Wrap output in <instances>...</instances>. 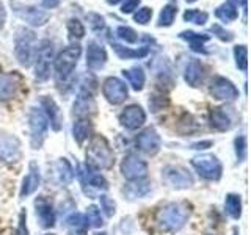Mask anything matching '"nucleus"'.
<instances>
[{
    "mask_svg": "<svg viewBox=\"0 0 251 235\" xmlns=\"http://www.w3.org/2000/svg\"><path fill=\"white\" fill-rule=\"evenodd\" d=\"M188 216H190V206L187 202H170L159 209L155 221L165 232H177L185 226Z\"/></svg>",
    "mask_w": 251,
    "mask_h": 235,
    "instance_id": "1",
    "label": "nucleus"
},
{
    "mask_svg": "<svg viewBox=\"0 0 251 235\" xmlns=\"http://www.w3.org/2000/svg\"><path fill=\"white\" fill-rule=\"evenodd\" d=\"M115 163V155L108 141L102 135H93L86 149V166L94 169H108Z\"/></svg>",
    "mask_w": 251,
    "mask_h": 235,
    "instance_id": "2",
    "label": "nucleus"
},
{
    "mask_svg": "<svg viewBox=\"0 0 251 235\" xmlns=\"http://www.w3.org/2000/svg\"><path fill=\"white\" fill-rule=\"evenodd\" d=\"M35 43H36V35L33 31L25 27L18 28L14 36V53L22 66L28 68L33 65L35 55H36Z\"/></svg>",
    "mask_w": 251,
    "mask_h": 235,
    "instance_id": "3",
    "label": "nucleus"
},
{
    "mask_svg": "<svg viewBox=\"0 0 251 235\" xmlns=\"http://www.w3.org/2000/svg\"><path fill=\"white\" fill-rule=\"evenodd\" d=\"M80 55H82V47L78 44H71L65 47V49L55 57L53 68H55V74H57L58 80H66V78L73 74Z\"/></svg>",
    "mask_w": 251,
    "mask_h": 235,
    "instance_id": "4",
    "label": "nucleus"
},
{
    "mask_svg": "<svg viewBox=\"0 0 251 235\" xmlns=\"http://www.w3.org/2000/svg\"><path fill=\"white\" fill-rule=\"evenodd\" d=\"M28 127H30V141H31V147L39 149L43 146L46 135H47V129H49V119L44 115L41 108H30L28 113Z\"/></svg>",
    "mask_w": 251,
    "mask_h": 235,
    "instance_id": "5",
    "label": "nucleus"
},
{
    "mask_svg": "<svg viewBox=\"0 0 251 235\" xmlns=\"http://www.w3.org/2000/svg\"><path fill=\"white\" fill-rule=\"evenodd\" d=\"M53 58V44L49 39H43L36 46V55H35V77L38 80H47L50 75V63Z\"/></svg>",
    "mask_w": 251,
    "mask_h": 235,
    "instance_id": "6",
    "label": "nucleus"
},
{
    "mask_svg": "<svg viewBox=\"0 0 251 235\" xmlns=\"http://www.w3.org/2000/svg\"><path fill=\"white\" fill-rule=\"evenodd\" d=\"M192 166L202 179H207V180H218L222 177V172H223V166H222V163H220V160L215 155H210V154L195 157L192 160Z\"/></svg>",
    "mask_w": 251,
    "mask_h": 235,
    "instance_id": "7",
    "label": "nucleus"
},
{
    "mask_svg": "<svg viewBox=\"0 0 251 235\" xmlns=\"http://www.w3.org/2000/svg\"><path fill=\"white\" fill-rule=\"evenodd\" d=\"M162 179L163 182L176 190H185L193 185V176L182 166L176 164H168L162 169Z\"/></svg>",
    "mask_w": 251,
    "mask_h": 235,
    "instance_id": "8",
    "label": "nucleus"
},
{
    "mask_svg": "<svg viewBox=\"0 0 251 235\" xmlns=\"http://www.w3.org/2000/svg\"><path fill=\"white\" fill-rule=\"evenodd\" d=\"M11 6L19 19L25 21L27 24H30V25H33V27H41L49 21V13L44 10H39L36 6L21 5L18 2H11Z\"/></svg>",
    "mask_w": 251,
    "mask_h": 235,
    "instance_id": "9",
    "label": "nucleus"
},
{
    "mask_svg": "<svg viewBox=\"0 0 251 235\" xmlns=\"http://www.w3.org/2000/svg\"><path fill=\"white\" fill-rule=\"evenodd\" d=\"M102 94L112 105H120L127 99V85L118 77H108L102 83Z\"/></svg>",
    "mask_w": 251,
    "mask_h": 235,
    "instance_id": "10",
    "label": "nucleus"
},
{
    "mask_svg": "<svg viewBox=\"0 0 251 235\" xmlns=\"http://www.w3.org/2000/svg\"><path fill=\"white\" fill-rule=\"evenodd\" d=\"M22 157L21 141L14 135L0 133V160L5 163H16Z\"/></svg>",
    "mask_w": 251,
    "mask_h": 235,
    "instance_id": "11",
    "label": "nucleus"
},
{
    "mask_svg": "<svg viewBox=\"0 0 251 235\" xmlns=\"http://www.w3.org/2000/svg\"><path fill=\"white\" fill-rule=\"evenodd\" d=\"M121 174L127 180H143L148 176V163L137 155H127L121 163Z\"/></svg>",
    "mask_w": 251,
    "mask_h": 235,
    "instance_id": "12",
    "label": "nucleus"
},
{
    "mask_svg": "<svg viewBox=\"0 0 251 235\" xmlns=\"http://www.w3.org/2000/svg\"><path fill=\"white\" fill-rule=\"evenodd\" d=\"M210 94L214 96L217 100H225V102H231L239 97V90L235 88V85L227 80L226 77H215L212 80L210 85Z\"/></svg>",
    "mask_w": 251,
    "mask_h": 235,
    "instance_id": "13",
    "label": "nucleus"
},
{
    "mask_svg": "<svg viewBox=\"0 0 251 235\" xmlns=\"http://www.w3.org/2000/svg\"><path fill=\"white\" fill-rule=\"evenodd\" d=\"M135 144L141 152H145L148 155H155L162 147V140L154 127H149L137 137Z\"/></svg>",
    "mask_w": 251,
    "mask_h": 235,
    "instance_id": "14",
    "label": "nucleus"
},
{
    "mask_svg": "<svg viewBox=\"0 0 251 235\" xmlns=\"http://www.w3.org/2000/svg\"><path fill=\"white\" fill-rule=\"evenodd\" d=\"M120 122L127 130H137L146 122V113L140 105H129L121 112Z\"/></svg>",
    "mask_w": 251,
    "mask_h": 235,
    "instance_id": "15",
    "label": "nucleus"
},
{
    "mask_svg": "<svg viewBox=\"0 0 251 235\" xmlns=\"http://www.w3.org/2000/svg\"><path fill=\"white\" fill-rule=\"evenodd\" d=\"M22 82L18 72H0V100H8L16 96Z\"/></svg>",
    "mask_w": 251,
    "mask_h": 235,
    "instance_id": "16",
    "label": "nucleus"
},
{
    "mask_svg": "<svg viewBox=\"0 0 251 235\" xmlns=\"http://www.w3.org/2000/svg\"><path fill=\"white\" fill-rule=\"evenodd\" d=\"M107 63V52L99 43L90 41L86 46V66L93 70H99Z\"/></svg>",
    "mask_w": 251,
    "mask_h": 235,
    "instance_id": "17",
    "label": "nucleus"
},
{
    "mask_svg": "<svg viewBox=\"0 0 251 235\" xmlns=\"http://www.w3.org/2000/svg\"><path fill=\"white\" fill-rule=\"evenodd\" d=\"M232 108H226V107H215L210 110V124L212 127L220 130V132H226L229 130L234 125V116H232Z\"/></svg>",
    "mask_w": 251,
    "mask_h": 235,
    "instance_id": "18",
    "label": "nucleus"
},
{
    "mask_svg": "<svg viewBox=\"0 0 251 235\" xmlns=\"http://www.w3.org/2000/svg\"><path fill=\"white\" fill-rule=\"evenodd\" d=\"M35 210L36 216L39 219V224L43 227H52L55 224V215H53V207L52 202L46 198V196H39L35 199Z\"/></svg>",
    "mask_w": 251,
    "mask_h": 235,
    "instance_id": "19",
    "label": "nucleus"
},
{
    "mask_svg": "<svg viewBox=\"0 0 251 235\" xmlns=\"http://www.w3.org/2000/svg\"><path fill=\"white\" fill-rule=\"evenodd\" d=\"M41 182V174H39V168L35 162H30L28 164V172L27 176L22 180V187H21V198H27L31 193H35Z\"/></svg>",
    "mask_w": 251,
    "mask_h": 235,
    "instance_id": "20",
    "label": "nucleus"
},
{
    "mask_svg": "<svg viewBox=\"0 0 251 235\" xmlns=\"http://www.w3.org/2000/svg\"><path fill=\"white\" fill-rule=\"evenodd\" d=\"M41 107H43V112L47 116V119L50 121V125L55 132H58L61 129V122H63V116H61V110L57 105L52 97H47L43 96L41 97Z\"/></svg>",
    "mask_w": 251,
    "mask_h": 235,
    "instance_id": "21",
    "label": "nucleus"
},
{
    "mask_svg": "<svg viewBox=\"0 0 251 235\" xmlns=\"http://www.w3.org/2000/svg\"><path fill=\"white\" fill-rule=\"evenodd\" d=\"M52 176L58 185H69L74 179V171L68 160L60 159L52 164Z\"/></svg>",
    "mask_w": 251,
    "mask_h": 235,
    "instance_id": "22",
    "label": "nucleus"
},
{
    "mask_svg": "<svg viewBox=\"0 0 251 235\" xmlns=\"http://www.w3.org/2000/svg\"><path fill=\"white\" fill-rule=\"evenodd\" d=\"M96 112V104L93 100V94L80 91L77 100L74 102V115L78 118V119H85L88 115H93Z\"/></svg>",
    "mask_w": 251,
    "mask_h": 235,
    "instance_id": "23",
    "label": "nucleus"
},
{
    "mask_svg": "<svg viewBox=\"0 0 251 235\" xmlns=\"http://www.w3.org/2000/svg\"><path fill=\"white\" fill-rule=\"evenodd\" d=\"M202 75L204 72H202V65L200 60H192L188 63L184 72V78L188 85L193 86V88L200 86V83L202 82Z\"/></svg>",
    "mask_w": 251,
    "mask_h": 235,
    "instance_id": "24",
    "label": "nucleus"
},
{
    "mask_svg": "<svg viewBox=\"0 0 251 235\" xmlns=\"http://www.w3.org/2000/svg\"><path fill=\"white\" fill-rule=\"evenodd\" d=\"M123 75L126 77V80L129 82V85L132 86L135 91H141L145 86V82H146V75H145V70L138 68V66H133L127 70H123Z\"/></svg>",
    "mask_w": 251,
    "mask_h": 235,
    "instance_id": "25",
    "label": "nucleus"
},
{
    "mask_svg": "<svg viewBox=\"0 0 251 235\" xmlns=\"http://www.w3.org/2000/svg\"><path fill=\"white\" fill-rule=\"evenodd\" d=\"M112 47L113 50L116 52V55L121 60H133V58H145L146 55L149 53L148 47H141V49H130V47H124L118 43L112 41Z\"/></svg>",
    "mask_w": 251,
    "mask_h": 235,
    "instance_id": "26",
    "label": "nucleus"
},
{
    "mask_svg": "<svg viewBox=\"0 0 251 235\" xmlns=\"http://www.w3.org/2000/svg\"><path fill=\"white\" fill-rule=\"evenodd\" d=\"M182 39H185V41L190 44V49L195 50V52H202L206 53V50H204V43H207L210 36L206 35V33H195V31H182V33L179 35Z\"/></svg>",
    "mask_w": 251,
    "mask_h": 235,
    "instance_id": "27",
    "label": "nucleus"
},
{
    "mask_svg": "<svg viewBox=\"0 0 251 235\" xmlns=\"http://www.w3.org/2000/svg\"><path fill=\"white\" fill-rule=\"evenodd\" d=\"M149 191H151V185L148 182H143V180H130V184L124 187V194L127 196L129 199L143 198Z\"/></svg>",
    "mask_w": 251,
    "mask_h": 235,
    "instance_id": "28",
    "label": "nucleus"
},
{
    "mask_svg": "<svg viewBox=\"0 0 251 235\" xmlns=\"http://www.w3.org/2000/svg\"><path fill=\"white\" fill-rule=\"evenodd\" d=\"M93 133V125L88 119H77L73 125V135L78 144H83L85 140H88Z\"/></svg>",
    "mask_w": 251,
    "mask_h": 235,
    "instance_id": "29",
    "label": "nucleus"
},
{
    "mask_svg": "<svg viewBox=\"0 0 251 235\" xmlns=\"http://www.w3.org/2000/svg\"><path fill=\"white\" fill-rule=\"evenodd\" d=\"M86 219L80 213H73L66 219L69 235H86Z\"/></svg>",
    "mask_w": 251,
    "mask_h": 235,
    "instance_id": "30",
    "label": "nucleus"
},
{
    "mask_svg": "<svg viewBox=\"0 0 251 235\" xmlns=\"http://www.w3.org/2000/svg\"><path fill=\"white\" fill-rule=\"evenodd\" d=\"M225 209L226 213L234 219H239L242 215V199L239 194L229 193L225 199Z\"/></svg>",
    "mask_w": 251,
    "mask_h": 235,
    "instance_id": "31",
    "label": "nucleus"
},
{
    "mask_svg": "<svg viewBox=\"0 0 251 235\" xmlns=\"http://www.w3.org/2000/svg\"><path fill=\"white\" fill-rule=\"evenodd\" d=\"M215 16H217L220 21L229 24V22H234L235 19L239 18V10H237V6H234L229 2H226V3L220 5L217 8V10H215Z\"/></svg>",
    "mask_w": 251,
    "mask_h": 235,
    "instance_id": "32",
    "label": "nucleus"
},
{
    "mask_svg": "<svg viewBox=\"0 0 251 235\" xmlns=\"http://www.w3.org/2000/svg\"><path fill=\"white\" fill-rule=\"evenodd\" d=\"M176 16H177V6L176 5H173V3L165 5L162 8V11H160L157 25H159V27H170V25H173V22H175Z\"/></svg>",
    "mask_w": 251,
    "mask_h": 235,
    "instance_id": "33",
    "label": "nucleus"
},
{
    "mask_svg": "<svg viewBox=\"0 0 251 235\" xmlns=\"http://www.w3.org/2000/svg\"><path fill=\"white\" fill-rule=\"evenodd\" d=\"M68 33H69V38L73 39V41H78V39H82L85 36V27L83 24L78 21V19H69L68 24Z\"/></svg>",
    "mask_w": 251,
    "mask_h": 235,
    "instance_id": "34",
    "label": "nucleus"
},
{
    "mask_svg": "<svg viewBox=\"0 0 251 235\" xmlns=\"http://www.w3.org/2000/svg\"><path fill=\"white\" fill-rule=\"evenodd\" d=\"M234 58H235V65L240 70L245 72L247 68H248V50H247V46H235L234 47Z\"/></svg>",
    "mask_w": 251,
    "mask_h": 235,
    "instance_id": "35",
    "label": "nucleus"
},
{
    "mask_svg": "<svg viewBox=\"0 0 251 235\" xmlns=\"http://www.w3.org/2000/svg\"><path fill=\"white\" fill-rule=\"evenodd\" d=\"M209 19V14L201 10H187L184 13V21L185 22H193L196 25H204Z\"/></svg>",
    "mask_w": 251,
    "mask_h": 235,
    "instance_id": "36",
    "label": "nucleus"
},
{
    "mask_svg": "<svg viewBox=\"0 0 251 235\" xmlns=\"http://www.w3.org/2000/svg\"><path fill=\"white\" fill-rule=\"evenodd\" d=\"M116 36L124 41L126 44H135L138 41V33L133 28L130 27H126V25H121L116 28Z\"/></svg>",
    "mask_w": 251,
    "mask_h": 235,
    "instance_id": "37",
    "label": "nucleus"
},
{
    "mask_svg": "<svg viewBox=\"0 0 251 235\" xmlns=\"http://www.w3.org/2000/svg\"><path fill=\"white\" fill-rule=\"evenodd\" d=\"M86 180L94 188H100V190H107L108 188V182L105 180V177L100 176L99 172L91 171V168H88V171H86Z\"/></svg>",
    "mask_w": 251,
    "mask_h": 235,
    "instance_id": "38",
    "label": "nucleus"
},
{
    "mask_svg": "<svg viewBox=\"0 0 251 235\" xmlns=\"http://www.w3.org/2000/svg\"><path fill=\"white\" fill-rule=\"evenodd\" d=\"M86 223H88L91 227H96V229L104 224L102 216H100V210L96 206H90L86 209Z\"/></svg>",
    "mask_w": 251,
    "mask_h": 235,
    "instance_id": "39",
    "label": "nucleus"
},
{
    "mask_svg": "<svg viewBox=\"0 0 251 235\" xmlns=\"http://www.w3.org/2000/svg\"><path fill=\"white\" fill-rule=\"evenodd\" d=\"M151 19H152V8H149V6L140 8V10L133 14V21H135L137 24H140V25H146Z\"/></svg>",
    "mask_w": 251,
    "mask_h": 235,
    "instance_id": "40",
    "label": "nucleus"
},
{
    "mask_svg": "<svg viewBox=\"0 0 251 235\" xmlns=\"http://www.w3.org/2000/svg\"><path fill=\"white\" fill-rule=\"evenodd\" d=\"M86 21H88L91 30H94V31H99V30H102L105 27L104 18H102V16L98 14V13H88V14H86Z\"/></svg>",
    "mask_w": 251,
    "mask_h": 235,
    "instance_id": "41",
    "label": "nucleus"
},
{
    "mask_svg": "<svg viewBox=\"0 0 251 235\" xmlns=\"http://www.w3.org/2000/svg\"><path fill=\"white\" fill-rule=\"evenodd\" d=\"M210 30L214 31V35L218 39H222V41H225V43H231L232 39H234V33H232V31H227L226 28H223L222 25H220V24H214Z\"/></svg>",
    "mask_w": 251,
    "mask_h": 235,
    "instance_id": "42",
    "label": "nucleus"
},
{
    "mask_svg": "<svg viewBox=\"0 0 251 235\" xmlns=\"http://www.w3.org/2000/svg\"><path fill=\"white\" fill-rule=\"evenodd\" d=\"M99 201H100V207H102V210L105 212V215L107 216H113L115 215V212H116V204H115V201L113 199H110L108 196H100L99 198Z\"/></svg>",
    "mask_w": 251,
    "mask_h": 235,
    "instance_id": "43",
    "label": "nucleus"
},
{
    "mask_svg": "<svg viewBox=\"0 0 251 235\" xmlns=\"http://www.w3.org/2000/svg\"><path fill=\"white\" fill-rule=\"evenodd\" d=\"M168 105V97H165L163 94H159V96H152L149 99V108L152 110V112H159L163 107Z\"/></svg>",
    "mask_w": 251,
    "mask_h": 235,
    "instance_id": "44",
    "label": "nucleus"
},
{
    "mask_svg": "<svg viewBox=\"0 0 251 235\" xmlns=\"http://www.w3.org/2000/svg\"><path fill=\"white\" fill-rule=\"evenodd\" d=\"M235 154H237V159L240 162L245 160V157H247V138L245 137L235 138Z\"/></svg>",
    "mask_w": 251,
    "mask_h": 235,
    "instance_id": "45",
    "label": "nucleus"
},
{
    "mask_svg": "<svg viewBox=\"0 0 251 235\" xmlns=\"http://www.w3.org/2000/svg\"><path fill=\"white\" fill-rule=\"evenodd\" d=\"M138 5H140V0H126L121 6V13L124 14H130L135 10H138Z\"/></svg>",
    "mask_w": 251,
    "mask_h": 235,
    "instance_id": "46",
    "label": "nucleus"
},
{
    "mask_svg": "<svg viewBox=\"0 0 251 235\" xmlns=\"http://www.w3.org/2000/svg\"><path fill=\"white\" fill-rule=\"evenodd\" d=\"M5 22H6V10H5V5L0 2V30L5 27Z\"/></svg>",
    "mask_w": 251,
    "mask_h": 235,
    "instance_id": "47",
    "label": "nucleus"
},
{
    "mask_svg": "<svg viewBox=\"0 0 251 235\" xmlns=\"http://www.w3.org/2000/svg\"><path fill=\"white\" fill-rule=\"evenodd\" d=\"M60 2H61V0H41V5L44 8H49V10H52V8L58 6Z\"/></svg>",
    "mask_w": 251,
    "mask_h": 235,
    "instance_id": "48",
    "label": "nucleus"
},
{
    "mask_svg": "<svg viewBox=\"0 0 251 235\" xmlns=\"http://www.w3.org/2000/svg\"><path fill=\"white\" fill-rule=\"evenodd\" d=\"M227 2H229V3H232L234 6H237L240 2H243V3H245L247 2V0H227Z\"/></svg>",
    "mask_w": 251,
    "mask_h": 235,
    "instance_id": "49",
    "label": "nucleus"
},
{
    "mask_svg": "<svg viewBox=\"0 0 251 235\" xmlns=\"http://www.w3.org/2000/svg\"><path fill=\"white\" fill-rule=\"evenodd\" d=\"M120 2H123V0H107V3H108V5H118Z\"/></svg>",
    "mask_w": 251,
    "mask_h": 235,
    "instance_id": "50",
    "label": "nucleus"
},
{
    "mask_svg": "<svg viewBox=\"0 0 251 235\" xmlns=\"http://www.w3.org/2000/svg\"><path fill=\"white\" fill-rule=\"evenodd\" d=\"M185 2H187V3H195L196 0H185Z\"/></svg>",
    "mask_w": 251,
    "mask_h": 235,
    "instance_id": "51",
    "label": "nucleus"
},
{
    "mask_svg": "<svg viewBox=\"0 0 251 235\" xmlns=\"http://www.w3.org/2000/svg\"><path fill=\"white\" fill-rule=\"evenodd\" d=\"M237 234H239V231H237V229H234V231H232V235H237Z\"/></svg>",
    "mask_w": 251,
    "mask_h": 235,
    "instance_id": "52",
    "label": "nucleus"
},
{
    "mask_svg": "<svg viewBox=\"0 0 251 235\" xmlns=\"http://www.w3.org/2000/svg\"><path fill=\"white\" fill-rule=\"evenodd\" d=\"M46 235H55V234H46Z\"/></svg>",
    "mask_w": 251,
    "mask_h": 235,
    "instance_id": "53",
    "label": "nucleus"
}]
</instances>
